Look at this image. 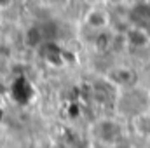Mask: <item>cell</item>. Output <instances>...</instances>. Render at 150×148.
<instances>
[{
	"label": "cell",
	"instance_id": "6da1fadb",
	"mask_svg": "<svg viewBox=\"0 0 150 148\" xmlns=\"http://www.w3.org/2000/svg\"><path fill=\"white\" fill-rule=\"evenodd\" d=\"M11 96H12V99H14L16 103L26 105V103H30V101L33 99L35 89H33V85L30 84V80H28L26 77H19V78H16V80L12 82V85H11Z\"/></svg>",
	"mask_w": 150,
	"mask_h": 148
},
{
	"label": "cell",
	"instance_id": "7a4b0ae2",
	"mask_svg": "<svg viewBox=\"0 0 150 148\" xmlns=\"http://www.w3.org/2000/svg\"><path fill=\"white\" fill-rule=\"evenodd\" d=\"M126 38L134 47H143V45L149 44L150 40L149 33L145 32V26H133V28H129L127 33H126Z\"/></svg>",
	"mask_w": 150,
	"mask_h": 148
},
{
	"label": "cell",
	"instance_id": "3957f363",
	"mask_svg": "<svg viewBox=\"0 0 150 148\" xmlns=\"http://www.w3.org/2000/svg\"><path fill=\"white\" fill-rule=\"evenodd\" d=\"M87 23H89L93 28H103V26H107V23H108V16H107L103 11H93V12H89V16H87Z\"/></svg>",
	"mask_w": 150,
	"mask_h": 148
},
{
	"label": "cell",
	"instance_id": "277c9868",
	"mask_svg": "<svg viewBox=\"0 0 150 148\" xmlns=\"http://www.w3.org/2000/svg\"><path fill=\"white\" fill-rule=\"evenodd\" d=\"M9 4V0H0V5H7Z\"/></svg>",
	"mask_w": 150,
	"mask_h": 148
}]
</instances>
